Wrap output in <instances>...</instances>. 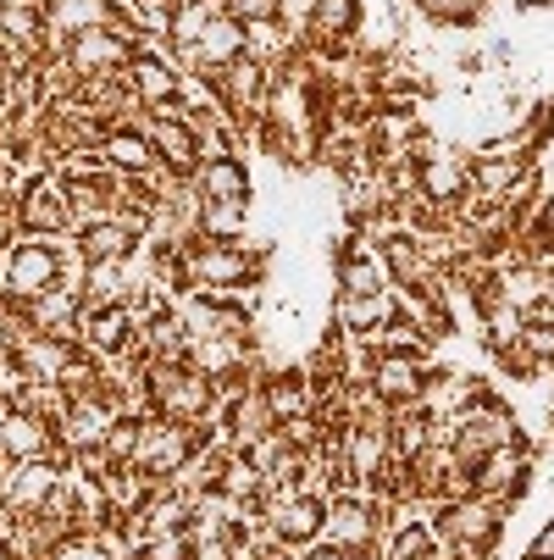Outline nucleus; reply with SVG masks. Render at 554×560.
Listing matches in <instances>:
<instances>
[{"label":"nucleus","mask_w":554,"mask_h":560,"mask_svg":"<svg viewBox=\"0 0 554 560\" xmlns=\"http://www.w3.org/2000/svg\"><path fill=\"white\" fill-rule=\"evenodd\" d=\"M245 56L272 72H288V67H299L305 50H299V34L283 23H245Z\"/></svg>","instance_id":"obj_26"},{"label":"nucleus","mask_w":554,"mask_h":560,"mask_svg":"<svg viewBox=\"0 0 554 560\" xmlns=\"http://www.w3.org/2000/svg\"><path fill=\"white\" fill-rule=\"evenodd\" d=\"M427 377H433L427 355H377V366H372V388H377V399L388 411L393 406H422Z\"/></svg>","instance_id":"obj_18"},{"label":"nucleus","mask_w":554,"mask_h":560,"mask_svg":"<svg viewBox=\"0 0 554 560\" xmlns=\"http://www.w3.org/2000/svg\"><path fill=\"white\" fill-rule=\"evenodd\" d=\"M200 238L205 245H239V238H250V206H205L200 200Z\"/></svg>","instance_id":"obj_34"},{"label":"nucleus","mask_w":554,"mask_h":560,"mask_svg":"<svg viewBox=\"0 0 554 560\" xmlns=\"http://www.w3.org/2000/svg\"><path fill=\"white\" fill-rule=\"evenodd\" d=\"M222 12H227L222 0H173V23H167V45H173V56L189 50V45H195Z\"/></svg>","instance_id":"obj_30"},{"label":"nucleus","mask_w":554,"mask_h":560,"mask_svg":"<svg viewBox=\"0 0 554 560\" xmlns=\"http://www.w3.org/2000/svg\"><path fill=\"white\" fill-rule=\"evenodd\" d=\"M377 245H382V261H388V272H393V289H427L433 267H427L422 238H416L411 228H388V233H377Z\"/></svg>","instance_id":"obj_25"},{"label":"nucleus","mask_w":554,"mask_h":560,"mask_svg":"<svg viewBox=\"0 0 554 560\" xmlns=\"http://www.w3.org/2000/svg\"><path fill=\"white\" fill-rule=\"evenodd\" d=\"M189 267V289L195 294H227V289H245V283H267L272 272V245L267 238H239V245H189L184 250Z\"/></svg>","instance_id":"obj_1"},{"label":"nucleus","mask_w":554,"mask_h":560,"mask_svg":"<svg viewBox=\"0 0 554 560\" xmlns=\"http://www.w3.org/2000/svg\"><path fill=\"white\" fill-rule=\"evenodd\" d=\"M7 345H12V361H17L23 383H67L72 361L84 355L78 339H56V334H17Z\"/></svg>","instance_id":"obj_14"},{"label":"nucleus","mask_w":554,"mask_h":560,"mask_svg":"<svg viewBox=\"0 0 554 560\" xmlns=\"http://www.w3.org/2000/svg\"><path fill=\"white\" fill-rule=\"evenodd\" d=\"M532 167H538L532 155H471V195L505 206V200H510V189H516Z\"/></svg>","instance_id":"obj_24"},{"label":"nucleus","mask_w":554,"mask_h":560,"mask_svg":"<svg viewBox=\"0 0 554 560\" xmlns=\"http://www.w3.org/2000/svg\"><path fill=\"white\" fill-rule=\"evenodd\" d=\"M433 555H444L433 516H411V522H400L382 538V560H433Z\"/></svg>","instance_id":"obj_28"},{"label":"nucleus","mask_w":554,"mask_h":560,"mask_svg":"<svg viewBox=\"0 0 554 560\" xmlns=\"http://www.w3.org/2000/svg\"><path fill=\"white\" fill-rule=\"evenodd\" d=\"M455 422H460L455 455H460L465 466H478V460H483V455H494V450H510V444H521V422H516V411L505 406V399H499L494 388L471 399V406H465Z\"/></svg>","instance_id":"obj_4"},{"label":"nucleus","mask_w":554,"mask_h":560,"mask_svg":"<svg viewBox=\"0 0 554 560\" xmlns=\"http://www.w3.org/2000/svg\"><path fill=\"white\" fill-rule=\"evenodd\" d=\"M128 90L139 112H184V67L167 56H133L128 67Z\"/></svg>","instance_id":"obj_15"},{"label":"nucleus","mask_w":554,"mask_h":560,"mask_svg":"<svg viewBox=\"0 0 554 560\" xmlns=\"http://www.w3.org/2000/svg\"><path fill=\"white\" fill-rule=\"evenodd\" d=\"M294 560H355V555H344L339 544H328V538H316V544H305Z\"/></svg>","instance_id":"obj_38"},{"label":"nucleus","mask_w":554,"mask_h":560,"mask_svg":"<svg viewBox=\"0 0 554 560\" xmlns=\"http://www.w3.org/2000/svg\"><path fill=\"white\" fill-rule=\"evenodd\" d=\"M12 200H17V228H23V233H72V217H67V184H61L56 173L28 178Z\"/></svg>","instance_id":"obj_17"},{"label":"nucleus","mask_w":554,"mask_h":560,"mask_svg":"<svg viewBox=\"0 0 554 560\" xmlns=\"http://www.w3.org/2000/svg\"><path fill=\"white\" fill-rule=\"evenodd\" d=\"M0 455L7 460H56L61 455V428L45 422L39 411L17 406V399H7V417H0Z\"/></svg>","instance_id":"obj_11"},{"label":"nucleus","mask_w":554,"mask_h":560,"mask_svg":"<svg viewBox=\"0 0 554 560\" xmlns=\"http://www.w3.org/2000/svg\"><path fill=\"white\" fill-rule=\"evenodd\" d=\"M433 560H444V555H433Z\"/></svg>","instance_id":"obj_43"},{"label":"nucleus","mask_w":554,"mask_h":560,"mask_svg":"<svg viewBox=\"0 0 554 560\" xmlns=\"http://www.w3.org/2000/svg\"><path fill=\"white\" fill-rule=\"evenodd\" d=\"M261 394H267V406H272L278 428L316 411V388H310L305 366H267V372H261Z\"/></svg>","instance_id":"obj_23"},{"label":"nucleus","mask_w":554,"mask_h":560,"mask_svg":"<svg viewBox=\"0 0 554 560\" xmlns=\"http://www.w3.org/2000/svg\"><path fill=\"white\" fill-rule=\"evenodd\" d=\"M333 289L339 294H388L393 289V272L382 261V245L372 233H350L339 256H333Z\"/></svg>","instance_id":"obj_9"},{"label":"nucleus","mask_w":554,"mask_h":560,"mask_svg":"<svg viewBox=\"0 0 554 560\" xmlns=\"http://www.w3.org/2000/svg\"><path fill=\"white\" fill-rule=\"evenodd\" d=\"M521 345L532 350V361L549 372L554 366V311L549 305H538L532 316H527V328H521Z\"/></svg>","instance_id":"obj_35"},{"label":"nucleus","mask_w":554,"mask_h":560,"mask_svg":"<svg viewBox=\"0 0 554 560\" xmlns=\"http://www.w3.org/2000/svg\"><path fill=\"white\" fill-rule=\"evenodd\" d=\"M382 527H388V511H382L372 494L344 489V494L328 500V527H322V538L339 544L344 555H355V560L377 555V549H382Z\"/></svg>","instance_id":"obj_6"},{"label":"nucleus","mask_w":554,"mask_h":560,"mask_svg":"<svg viewBox=\"0 0 554 560\" xmlns=\"http://www.w3.org/2000/svg\"><path fill=\"white\" fill-rule=\"evenodd\" d=\"M532 483V450L527 439L510 444V450H494L483 455L478 466H471V494H483V500H499V505H516Z\"/></svg>","instance_id":"obj_12"},{"label":"nucleus","mask_w":554,"mask_h":560,"mask_svg":"<svg viewBox=\"0 0 554 560\" xmlns=\"http://www.w3.org/2000/svg\"><path fill=\"white\" fill-rule=\"evenodd\" d=\"M388 439H393V460H416L433 444V411L427 406H393L388 411Z\"/></svg>","instance_id":"obj_27"},{"label":"nucleus","mask_w":554,"mask_h":560,"mask_svg":"<svg viewBox=\"0 0 554 560\" xmlns=\"http://www.w3.org/2000/svg\"><path fill=\"white\" fill-rule=\"evenodd\" d=\"M78 345H84L95 361L139 355V316H133V305H84V316H78Z\"/></svg>","instance_id":"obj_7"},{"label":"nucleus","mask_w":554,"mask_h":560,"mask_svg":"<svg viewBox=\"0 0 554 560\" xmlns=\"http://www.w3.org/2000/svg\"><path fill=\"white\" fill-rule=\"evenodd\" d=\"M56 56H61L78 78H117V72H128V67H133V56H139V28L117 18L111 28L72 34Z\"/></svg>","instance_id":"obj_5"},{"label":"nucleus","mask_w":554,"mask_h":560,"mask_svg":"<svg viewBox=\"0 0 554 560\" xmlns=\"http://www.w3.org/2000/svg\"><path fill=\"white\" fill-rule=\"evenodd\" d=\"M189 184H195V195L205 206H250L256 200V178H250L245 155H216V162H200Z\"/></svg>","instance_id":"obj_19"},{"label":"nucleus","mask_w":554,"mask_h":560,"mask_svg":"<svg viewBox=\"0 0 554 560\" xmlns=\"http://www.w3.org/2000/svg\"><path fill=\"white\" fill-rule=\"evenodd\" d=\"M532 555H543V560H554V522H543V533L532 538Z\"/></svg>","instance_id":"obj_39"},{"label":"nucleus","mask_w":554,"mask_h":560,"mask_svg":"<svg viewBox=\"0 0 554 560\" xmlns=\"http://www.w3.org/2000/svg\"><path fill=\"white\" fill-rule=\"evenodd\" d=\"M84 289H72V283H56L50 294L28 300L23 305V328L28 334H56V339H78V316H84Z\"/></svg>","instance_id":"obj_21"},{"label":"nucleus","mask_w":554,"mask_h":560,"mask_svg":"<svg viewBox=\"0 0 554 560\" xmlns=\"http://www.w3.org/2000/svg\"><path fill=\"white\" fill-rule=\"evenodd\" d=\"M405 7L427 23V28H478L488 0H405Z\"/></svg>","instance_id":"obj_33"},{"label":"nucleus","mask_w":554,"mask_h":560,"mask_svg":"<svg viewBox=\"0 0 554 560\" xmlns=\"http://www.w3.org/2000/svg\"><path fill=\"white\" fill-rule=\"evenodd\" d=\"M144 139H150V150H155V162H162L167 173H178V178H195V167H200V139H195V122L189 117H167V112H139V117H128Z\"/></svg>","instance_id":"obj_8"},{"label":"nucleus","mask_w":554,"mask_h":560,"mask_svg":"<svg viewBox=\"0 0 554 560\" xmlns=\"http://www.w3.org/2000/svg\"><path fill=\"white\" fill-rule=\"evenodd\" d=\"M95 155H101V167H106V173H117V178H144V173L162 167V162H155V150H150V139H144L133 122L106 128V133H101V144H95Z\"/></svg>","instance_id":"obj_22"},{"label":"nucleus","mask_w":554,"mask_h":560,"mask_svg":"<svg viewBox=\"0 0 554 560\" xmlns=\"http://www.w3.org/2000/svg\"><path fill=\"white\" fill-rule=\"evenodd\" d=\"M316 7H322V0H278V23H283V28H294V34L305 39V34H310Z\"/></svg>","instance_id":"obj_36"},{"label":"nucleus","mask_w":554,"mask_h":560,"mask_svg":"<svg viewBox=\"0 0 554 560\" xmlns=\"http://www.w3.org/2000/svg\"><path fill=\"white\" fill-rule=\"evenodd\" d=\"M122 411L111 406V399L95 388V394H84V399H72V411H67V422H61V455L67 460H78V455H95L101 444H106V433H111V422H117Z\"/></svg>","instance_id":"obj_16"},{"label":"nucleus","mask_w":554,"mask_h":560,"mask_svg":"<svg viewBox=\"0 0 554 560\" xmlns=\"http://www.w3.org/2000/svg\"><path fill=\"white\" fill-rule=\"evenodd\" d=\"M239 56H245V23L233 18V12H222V18H216V23H211L189 50H178L173 61H178L189 78H205V84H211V78H216V72H227Z\"/></svg>","instance_id":"obj_13"},{"label":"nucleus","mask_w":554,"mask_h":560,"mask_svg":"<svg viewBox=\"0 0 554 560\" xmlns=\"http://www.w3.org/2000/svg\"><path fill=\"white\" fill-rule=\"evenodd\" d=\"M216 494H222V500H233V505H261V494H267V471H261L245 450H233V455H227V466H222Z\"/></svg>","instance_id":"obj_31"},{"label":"nucleus","mask_w":554,"mask_h":560,"mask_svg":"<svg viewBox=\"0 0 554 560\" xmlns=\"http://www.w3.org/2000/svg\"><path fill=\"white\" fill-rule=\"evenodd\" d=\"M227 12L239 23H278V0H227Z\"/></svg>","instance_id":"obj_37"},{"label":"nucleus","mask_w":554,"mask_h":560,"mask_svg":"<svg viewBox=\"0 0 554 560\" xmlns=\"http://www.w3.org/2000/svg\"><path fill=\"white\" fill-rule=\"evenodd\" d=\"M422 200L433 211H460L471 200V155L455 150V144H433L422 155Z\"/></svg>","instance_id":"obj_10"},{"label":"nucleus","mask_w":554,"mask_h":560,"mask_svg":"<svg viewBox=\"0 0 554 560\" xmlns=\"http://www.w3.org/2000/svg\"><path fill=\"white\" fill-rule=\"evenodd\" d=\"M67 477H72V460H7L0 455V505H7L12 516H45L61 489H67Z\"/></svg>","instance_id":"obj_3"},{"label":"nucleus","mask_w":554,"mask_h":560,"mask_svg":"<svg viewBox=\"0 0 554 560\" xmlns=\"http://www.w3.org/2000/svg\"><path fill=\"white\" fill-rule=\"evenodd\" d=\"M393 316H400V300L388 294H339L333 289V334L339 339H377Z\"/></svg>","instance_id":"obj_20"},{"label":"nucleus","mask_w":554,"mask_h":560,"mask_svg":"<svg viewBox=\"0 0 554 560\" xmlns=\"http://www.w3.org/2000/svg\"><path fill=\"white\" fill-rule=\"evenodd\" d=\"M499 300H505V305H516L521 316H532V311L549 300V272H543V267H532V261L505 267V272H499Z\"/></svg>","instance_id":"obj_29"},{"label":"nucleus","mask_w":554,"mask_h":560,"mask_svg":"<svg viewBox=\"0 0 554 560\" xmlns=\"http://www.w3.org/2000/svg\"><path fill=\"white\" fill-rule=\"evenodd\" d=\"M0 417H7V399H0Z\"/></svg>","instance_id":"obj_42"},{"label":"nucleus","mask_w":554,"mask_h":560,"mask_svg":"<svg viewBox=\"0 0 554 560\" xmlns=\"http://www.w3.org/2000/svg\"><path fill=\"white\" fill-rule=\"evenodd\" d=\"M117 533H95V527H72L67 538H56L45 555L50 560H128V549H117Z\"/></svg>","instance_id":"obj_32"},{"label":"nucleus","mask_w":554,"mask_h":560,"mask_svg":"<svg viewBox=\"0 0 554 560\" xmlns=\"http://www.w3.org/2000/svg\"><path fill=\"white\" fill-rule=\"evenodd\" d=\"M433 527H438L444 560H488V549L505 533V505L499 500H483V494L444 500L438 516H433Z\"/></svg>","instance_id":"obj_2"},{"label":"nucleus","mask_w":554,"mask_h":560,"mask_svg":"<svg viewBox=\"0 0 554 560\" xmlns=\"http://www.w3.org/2000/svg\"><path fill=\"white\" fill-rule=\"evenodd\" d=\"M549 117H554V95H549Z\"/></svg>","instance_id":"obj_40"},{"label":"nucleus","mask_w":554,"mask_h":560,"mask_svg":"<svg viewBox=\"0 0 554 560\" xmlns=\"http://www.w3.org/2000/svg\"><path fill=\"white\" fill-rule=\"evenodd\" d=\"M527 560H543V555H532V549H527Z\"/></svg>","instance_id":"obj_41"}]
</instances>
